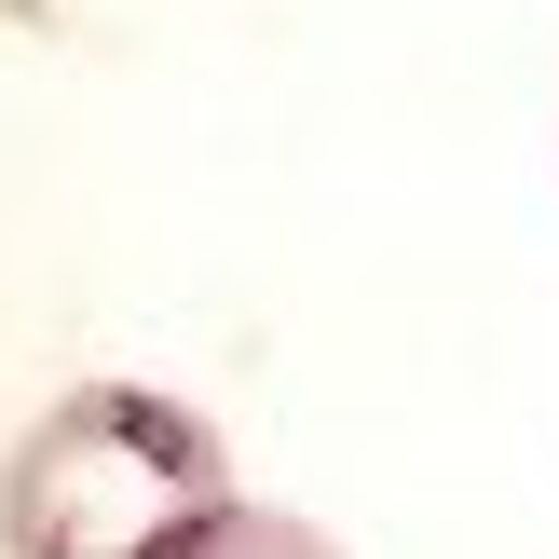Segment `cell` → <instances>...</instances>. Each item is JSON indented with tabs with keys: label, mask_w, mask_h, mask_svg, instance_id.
Segmentation results:
<instances>
[{
	"label": "cell",
	"mask_w": 559,
	"mask_h": 559,
	"mask_svg": "<svg viewBox=\"0 0 559 559\" xmlns=\"http://www.w3.org/2000/svg\"><path fill=\"white\" fill-rule=\"evenodd\" d=\"M246 506L233 437L164 382H69L0 451V559H178Z\"/></svg>",
	"instance_id": "1"
},
{
	"label": "cell",
	"mask_w": 559,
	"mask_h": 559,
	"mask_svg": "<svg viewBox=\"0 0 559 559\" xmlns=\"http://www.w3.org/2000/svg\"><path fill=\"white\" fill-rule=\"evenodd\" d=\"M178 559H355L342 533H328V519H300V506H260V491H246V506H218L205 533H191Z\"/></svg>",
	"instance_id": "2"
}]
</instances>
